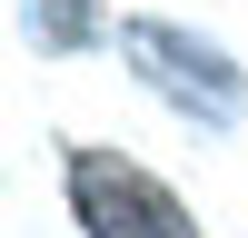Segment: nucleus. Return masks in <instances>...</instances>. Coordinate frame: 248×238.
<instances>
[{"label":"nucleus","instance_id":"nucleus-3","mask_svg":"<svg viewBox=\"0 0 248 238\" xmlns=\"http://www.w3.org/2000/svg\"><path fill=\"white\" fill-rule=\"evenodd\" d=\"M20 40L40 60H79L99 40H119V20H109V0H20Z\"/></svg>","mask_w":248,"mask_h":238},{"label":"nucleus","instance_id":"nucleus-1","mask_svg":"<svg viewBox=\"0 0 248 238\" xmlns=\"http://www.w3.org/2000/svg\"><path fill=\"white\" fill-rule=\"evenodd\" d=\"M119 60L139 70L149 99H169V109L199 119V129H238L248 119V70L209 30H189V20H119Z\"/></svg>","mask_w":248,"mask_h":238},{"label":"nucleus","instance_id":"nucleus-2","mask_svg":"<svg viewBox=\"0 0 248 238\" xmlns=\"http://www.w3.org/2000/svg\"><path fill=\"white\" fill-rule=\"evenodd\" d=\"M60 189H70L79 238H199L189 198H179L159 169H139V159L99 149V139H70V159H60Z\"/></svg>","mask_w":248,"mask_h":238}]
</instances>
